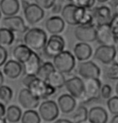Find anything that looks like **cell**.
Here are the masks:
<instances>
[{"instance_id": "14", "label": "cell", "mask_w": 118, "mask_h": 123, "mask_svg": "<svg viewBox=\"0 0 118 123\" xmlns=\"http://www.w3.org/2000/svg\"><path fill=\"white\" fill-rule=\"evenodd\" d=\"M65 88L68 93L75 99L80 100L84 96V82L79 76H72L68 79L65 83Z\"/></svg>"}, {"instance_id": "48", "label": "cell", "mask_w": 118, "mask_h": 123, "mask_svg": "<svg viewBox=\"0 0 118 123\" xmlns=\"http://www.w3.org/2000/svg\"><path fill=\"white\" fill-rule=\"evenodd\" d=\"M7 121L6 120V118H0V123H6Z\"/></svg>"}, {"instance_id": "18", "label": "cell", "mask_w": 118, "mask_h": 123, "mask_svg": "<svg viewBox=\"0 0 118 123\" xmlns=\"http://www.w3.org/2000/svg\"><path fill=\"white\" fill-rule=\"evenodd\" d=\"M65 27V22L62 17L53 15L48 18L45 22L46 30L52 35H59Z\"/></svg>"}, {"instance_id": "1", "label": "cell", "mask_w": 118, "mask_h": 123, "mask_svg": "<svg viewBox=\"0 0 118 123\" xmlns=\"http://www.w3.org/2000/svg\"><path fill=\"white\" fill-rule=\"evenodd\" d=\"M47 36L43 29L33 27L28 29L24 36V43L32 51L43 50L47 42Z\"/></svg>"}, {"instance_id": "28", "label": "cell", "mask_w": 118, "mask_h": 123, "mask_svg": "<svg viewBox=\"0 0 118 123\" xmlns=\"http://www.w3.org/2000/svg\"><path fill=\"white\" fill-rule=\"evenodd\" d=\"M56 69H55L53 63L50 61H46L41 64L38 73H36V76L41 80L47 81L51 74Z\"/></svg>"}, {"instance_id": "13", "label": "cell", "mask_w": 118, "mask_h": 123, "mask_svg": "<svg viewBox=\"0 0 118 123\" xmlns=\"http://www.w3.org/2000/svg\"><path fill=\"white\" fill-rule=\"evenodd\" d=\"M24 10L25 20L30 25H34L40 22L44 17V10L36 3H30Z\"/></svg>"}, {"instance_id": "12", "label": "cell", "mask_w": 118, "mask_h": 123, "mask_svg": "<svg viewBox=\"0 0 118 123\" xmlns=\"http://www.w3.org/2000/svg\"><path fill=\"white\" fill-rule=\"evenodd\" d=\"M2 24L3 25V27H6L13 32L25 34L28 31V27L25 24L24 18L18 15L3 18Z\"/></svg>"}, {"instance_id": "31", "label": "cell", "mask_w": 118, "mask_h": 123, "mask_svg": "<svg viewBox=\"0 0 118 123\" xmlns=\"http://www.w3.org/2000/svg\"><path fill=\"white\" fill-rule=\"evenodd\" d=\"M105 74L106 77L112 80H118V63L117 62H112L105 68Z\"/></svg>"}, {"instance_id": "36", "label": "cell", "mask_w": 118, "mask_h": 123, "mask_svg": "<svg viewBox=\"0 0 118 123\" xmlns=\"http://www.w3.org/2000/svg\"><path fill=\"white\" fill-rule=\"evenodd\" d=\"M110 26L111 28H112L113 36H114L117 43H118V15H112Z\"/></svg>"}, {"instance_id": "38", "label": "cell", "mask_w": 118, "mask_h": 123, "mask_svg": "<svg viewBox=\"0 0 118 123\" xmlns=\"http://www.w3.org/2000/svg\"><path fill=\"white\" fill-rule=\"evenodd\" d=\"M8 53L5 47L0 45V67L3 66L6 63Z\"/></svg>"}, {"instance_id": "4", "label": "cell", "mask_w": 118, "mask_h": 123, "mask_svg": "<svg viewBox=\"0 0 118 123\" xmlns=\"http://www.w3.org/2000/svg\"><path fill=\"white\" fill-rule=\"evenodd\" d=\"M102 85L100 79H88L84 82V96L80 99L81 103H89L91 101L99 100Z\"/></svg>"}, {"instance_id": "25", "label": "cell", "mask_w": 118, "mask_h": 123, "mask_svg": "<svg viewBox=\"0 0 118 123\" xmlns=\"http://www.w3.org/2000/svg\"><path fill=\"white\" fill-rule=\"evenodd\" d=\"M88 111L84 105H79L69 115L70 121L72 123H84L88 121Z\"/></svg>"}, {"instance_id": "10", "label": "cell", "mask_w": 118, "mask_h": 123, "mask_svg": "<svg viewBox=\"0 0 118 123\" xmlns=\"http://www.w3.org/2000/svg\"><path fill=\"white\" fill-rule=\"evenodd\" d=\"M96 41L100 45L115 46L117 41L113 36L110 24H102L96 27Z\"/></svg>"}, {"instance_id": "33", "label": "cell", "mask_w": 118, "mask_h": 123, "mask_svg": "<svg viewBox=\"0 0 118 123\" xmlns=\"http://www.w3.org/2000/svg\"><path fill=\"white\" fill-rule=\"evenodd\" d=\"M108 111L113 115L118 114V96L111 97L107 101Z\"/></svg>"}, {"instance_id": "23", "label": "cell", "mask_w": 118, "mask_h": 123, "mask_svg": "<svg viewBox=\"0 0 118 123\" xmlns=\"http://www.w3.org/2000/svg\"><path fill=\"white\" fill-rule=\"evenodd\" d=\"M78 6L74 3L66 4L63 7L61 11V17L65 22V24L70 25V26H77L76 20V11H77Z\"/></svg>"}, {"instance_id": "19", "label": "cell", "mask_w": 118, "mask_h": 123, "mask_svg": "<svg viewBox=\"0 0 118 123\" xmlns=\"http://www.w3.org/2000/svg\"><path fill=\"white\" fill-rule=\"evenodd\" d=\"M41 59L35 52H32L31 56L23 64L24 74L25 75H36L41 66Z\"/></svg>"}, {"instance_id": "29", "label": "cell", "mask_w": 118, "mask_h": 123, "mask_svg": "<svg viewBox=\"0 0 118 123\" xmlns=\"http://www.w3.org/2000/svg\"><path fill=\"white\" fill-rule=\"evenodd\" d=\"M15 41V34L13 31L6 27L0 28V45L1 46H10Z\"/></svg>"}, {"instance_id": "26", "label": "cell", "mask_w": 118, "mask_h": 123, "mask_svg": "<svg viewBox=\"0 0 118 123\" xmlns=\"http://www.w3.org/2000/svg\"><path fill=\"white\" fill-rule=\"evenodd\" d=\"M66 79L64 76V74L59 73V71L55 70L51 74L50 76L48 77L47 82L51 86L53 87L55 89H61L64 86H65Z\"/></svg>"}, {"instance_id": "43", "label": "cell", "mask_w": 118, "mask_h": 123, "mask_svg": "<svg viewBox=\"0 0 118 123\" xmlns=\"http://www.w3.org/2000/svg\"><path fill=\"white\" fill-rule=\"evenodd\" d=\"M113 14L112 15H118V3L113 4Z\"/></svg>"}, {"instance_id": "9", "label": "cell", "mask_w": 118, "mask_h": 123, "mask_svg": "<svg viewBox=\"0 0 118 123\" xmlns=\"http://www.w3.org/2000/svg\"><path fill=\"white\" fill-rule=\"evenodd\" d=\"M78 73L85 80L99 79L100 76V69L94 62L91 60L80 62L78 65Z\"/></svg>"}, {"instance_id": "47", "label": "cell", "mask_w": 118, "mask_h": 123, "mask_svg": "<svg viewBox=\"0 0 118 123\" xmlns=\"http://www.w3.org/2000/svg\"><path fill=\"white\" fill-rule=\"evenodd\" d=\"M115 92H116L117 96H118V82L117 83V85H116V86H115Z\"/></svg>"}, {"instance_id": "44", "label": "cell", "mask_w": 118, "mask_h": 123, "mask_svg": "<svg viewBox=\"0 0 118 123\" xmlns=\"http://www.w3.org/2000/svg\"><path fill=\"white\" fill-rule=\"evenodd\" d=\"M22 6H23V9H24L25 7H26V6H27L29 5L30 3H29L28 1H27V0H22Z\"/></svg>"}, {"instance_id": "2", "label": "cell", "mask_w": 118, "mask_h": 123, "mask_svg": "<svg viewBox=\"0 0 118 123\" xmlns=\"http://www.w3.org/2000/svg\"><path fill=\"white\" fill-rule=\"evenodd\" d=\"M53 64L55 69L63 74H68L76 65V57L69 51L64 50L53 58Z\"/></svg>"}, {"instance_id": "35", "label": "cell", "mask_w": 118, "mask_h": 123, "mask_svg": "<svg viewBox=\"0 0 118 123\" xmlns=\"http://www.w3.org/2000/svg\"><path fill=\"white\" fill-rule=\"evenodd\" d=\"M35 3L43 10H49L52 9L53 6L56 3V0H34Z\"/></svg>"}, {"instance_id": "42", "label": "cell", "mask_w": 118, "mask_h": 123, "mask_svg": "<svg viewBox=\"0 0 118 123\" xmlns=\"http://www.w3.org/2000/svg\"><path fill=\"white\" fill-rule=\"evenodd\" d=\"M54 123H72L70 120L65 119V118H59V119L55 120Z\"/></svg>"}, {"instance_id": "51", "label": "cell", "mask_w": 118, "mask_h": 123, "mask_svg": "<svg viewBox=\"0 0 118 123\" xmlns=\"http://www.w3.org/2000/svg\"><path fill=\"white\" fill-rule=\"evenodd\" d=\"M117 60H118V46L117 48Z\"/></svg>"}, {"instance_id": "17", "label": "cell", "mask_w": 118, "mask_h": 123, "mask_svg": "<svg viewBox=\"0 0 118 123\" xmlns=\"http://www.w3.org/2000/svg\"><path fill=\"white\" fill-rule=\"evenodd\" d=\"M57 105L59 110L64 114H69L72 113L76 109V99L69 93H64L57 99Z\"/></svg>"}, {"instance_id": "46", "label": "cell", "mask_w": 118, "mask_h": 123, "mask_svg": "<svg viewBox=\"0 0 118 123\" xmlns=\"http://www.w3.org/2000/svg\"><path fill=\"white\" fill-rule=\"evenodd\" d=\"M3 82H4V76H3V73L0 71V86L3 85Z\"/></svg>"}, {"instance_id": "37", "label": "cell", "mask_w": 118, "mask_h": 123, "mask_svg": "<svg viewBox=\"0 0 118 123\" xmlns=\"http://www.w3.org/2000/svg\"><path fill=\"white\" fill-rule=\"evenodd\" d=\"M112 92V89L108 84H105L102 85L100 90V96L104 99H109Z\"/></svg>"}, {"instance_id": "3", "label": "cell", "mask_w": 118, "mask_h": 123, "mask_svg": "<svg viewBox=\"0 0 118 123\" xmlns=\"http://www.w3.org/2000/svg\"><path fill=\"white\" fill-rule=\"evenodd\" d=\"M26 89H28L39 100L47 99L56 91V89L51 86L47 81L41 80L37 76Z\"/></svg>"}, {"instance_id": "32", "label": "cell", "mask_w": 118, "mask_h": 123, "mask_svg": "<svg viewBox=\"0 0 118 123\" xmlns=\"http://www.w3.org/2000/svg\"><path fill=\"white\" fill-rule=\"evenodd\" d=\"M13 97V90L7 85L0 86V101L5 105L10 103Z\"/></svg>"}, {"instance_id": "6", "label": "cell", "mask_w": 118, "mask_h": 123, "mask_svg": "<svg viewBox=\"0 0 118 123\" xmlns=\"http://www.w3.org/2000/svg\"><path fill=\"white\" fill-rule=\"evenodd\" d=\"M38 113L41 119L46 122L55 121L59 114V109L57 103L52 100H46L39 105Z\"/></svg>"}, {"instance_id": "11", "label": "cell", "mask_w": 118, "mask_h": 123, "mask_svg": "<svg viewBox=\"0 0 118 123\" xmlns=\"http://www.w3.org/2000/svg\"><path fill=\"white\" fill-rule=\"evenodd\" d=\"M76 39L82 43H91L96 40V26L78 25L74 30Z\"/></svg>"}, {"instance_id": "45", "label": "cell", "mask_w": 118, "mask_h": 123, "mask_svg": "<svg viewBox=\"0 0 118 123\" xmlns=\"http://www.w3.org/2000/svg\"><path fill=\"white\" fill-rule=\"evenodd\" d=\"M110 123H118V114L113 116L112 118L111 119Z\"/></svg>"}, {"instance_id": "52", "label": "cell", "mask_w": 118, "mask_h": 123, "mask_svg": "<svg viewBox=\"0 0 118 123\" xmlns=\"http://www.w3.org/2000/svg\"><path fill=\"white\" fill-rule=\"evenodd\" d=\"M65 1H68V2H71V3H73L74 0H65Z\"/></svg>"}, {"instance_id": "15", "label": "cell", "mask_w": 118, "mask_h": 123, "mask_svg": "<svg viewBox=\"0 0 118 123\" xmlns=\"http://www.w3.org/2000/svg\"><path fill=\"white\" fill-rule=\"evenodd\" d=\"M91 12L94 18V24L96 27L99 25L110 24L112 18L111 9L105 5L95 6L91 10Z\"/></svg>"}, {"instance_id": "7", "label": "cell", "mask_w": 118, "mask_h": 123, "mask_svg": "<svg viewBox=\"0 0 118 123\" xmlns=\"http://www.w3.org/2000/svg\"><path fill=\"white\" fill-rule=\"evenodd\" d=\"M117 56V48L115 46L100 45L94 52V58L104 64H109L114 62Z\"/></svg>"}, {"instance_id": "27", "label": "cell", "mask_w": 118, "mask_h": 123, "mask_svg": "<svg viewBox=\"0 0 118 123\" xmlns=\"http://www.w3.org/2000/svg\"><path fill=\"white\" fill-rule=\"evenodd\" d=\"M22 115L23 113L21 109L15 105H11L6 108L5 118L10 123H17L21 121Z\"/></svg>"}, {"instance_id": "49", "label": "cell", "mask_w": 118, "mask_h": 123, "mask_svg": "<svg viewBox=\"0 0 118 123\" xmlns=\"http://www.w3.org/2000/svg\"><path fill=\"white\" fill-rule=\"evenodd\" d=\"M96 1L100 3H106V2H108V0H96Z\"/></svg>"}, {"instance_id": "50", "label": "cell", "mask_w": 118, "mask_h": 123, "mask_svg": "<svg viewBox=\"0 0 118 123\" xmlns=\"http://www.w3.org/2000/svg\"><path fill=\"white\" fill-rule=\"evenodd\" d=\"M112 4H114L116 3H118V0H112Z\"/></svg>"}, {"instance_id": "16", "label": "cell", "mask_w": 118, "mask_h": 123, "mask_svg": "<svg viewBox=\"0 0 118 123\" xmlns=\"http://www.w3.org/2000/svg\"><path fill=\"white\" fill-rule=\"evenodd\" d=\"M3 75L9 79L15 80L19 77L22 73H24L23 64L18 63L15 60H7L6 63L3 65Z\"/></svg>"}, {"instance_id": "8", "label": "cell", "mask_w": 118, "mask_h": 123, "mask_svg": "<svg viewBox=\"0 0 118 123\" xmlns=\"http://www.w3.org/2000/svg\"><path fill=\"white\" fill-rule=\"evenodd\" d=\"M39 100L28 89H22L18 92V102L26 110H35L39 106Z\"/></svg>"}, {"instance_id": "41", "label": "cell", "mask_w": 118, "mask_h": 123, "mask_svg": "<svg viewBox=\"0 0 118 123\" xmlns=\"http://www.w3.org/2000/svg\"><path fill=\"white\" fill-rule=\"evenodd\" d=\"M6 108L5 106V104L0 101V118H4L6 116Z\"/></svg>"}, {"instance_id": "30", "label": "cell", "mask_w": 118, "mask_h": 123, "mask_svg": "<svg viewBox=\"0 0 118 123\" xmlns=\"http://www.w3.org/2000/svg\"><path fill=\"white\" fill-rule=\"evenodd\" d=\"M41 117L39 113L35 110H26L23 113L21 123H40Z\"/></svg>"}, {"instance_id": "39", "label": "cell", "mask_w": 118, "mask_h": 123, "mask_svg": "<svg viewBox=\"0 0 118 123\" xmlns=\"http://www.w3.org/2000/svg\"><path fill=\"white\" fill-rule=\"evenodd\" d=\"M35 77L36 75H25V76L22 80V85L25 88H27Z\"/></svg>"}, {"instance_id": "5", "label": "cell", "mask_w": 118, "mask_h": 123, "mask_svg": "<svg viewBox=\"0 0 118 123\" xmlns=\"http://www.w3.org/2000/svg\"><path fill=\"white\" fill-rule=\"evenodd\" d=\"M65 40L59 35H52L43 48V53L47 58L53 59L64 51Z\"/></svg>"}, {"instance_id": "21", "label": "cell", "mask_w": 118, "mask_h": 123, "mask_svg": "<svg viewBox=\"0 0 118 123\" xmlns=\"http://www.w3.org/2000/svg\"><path fill=\"white\" fill-rule=\"evenodd\" d=\"M19 9L18 0H0V11L5 17L16 15Z\"/></svg>"}, {"instance_id": "34", "label": "cell", "mask_w": 118, "mask_h": 123, "mask_svg": "<svg viewBox=\"0 0 118 123\" xmlns=\"http://www.w3.org/2000/svg\"><path fill=\"white\" fill-rule=\"evenodd\" d=\"M96 0H74L73 3L79 7L90 10L94 6Z\"/></svg>"}, {"instance_id": "40", "label": "cell", "mask_w": 118, "mask_h": 123, "mask_svg": "<svg viewBox=\"0 0 118 123\" xmlns=\"http://www.w3.org/2000/svg\"><path fill=\"white\" fill-rule=\"evenodd\" d=\"M62 10H63V7H62L61 4L58 3H55V5L52 7V9H51L52 13V14H55V15H56V14H59V13H61Z\"/></svg>"}, {"instance_id": "53", "label": "cell", "mask_w": 118, "mask_h": 123, "mask_svg": "<svg viewBox=\"0 0 118 123\" xmlns=\"http://www.w3.org/2000/svg\"><path fill=\"white\" fill-rule=\"evenodd\" d=\"M1 18H2V12H1V11H0V19H1Z\"/></svg>"}, {"instance_id": "20", "label": "cell", "mask_w": 118, "mask_h": 123, "mask_svg": "<svg viewBox=\"0 0 118 123\" xmlns=\"http://www.w3.org/2000/svg\"><path fill=\"white\" fill-rule=\"evenodd\" d=\"M73 55L79 61H87L92 55V48L88 43L79 42L74 46Z\"/></svg>"}, {"instance_id": "24", "label": "cell", "mask_w": 118, "mask_h": 123, "mask_svg": "<svg viewBox=\"0 0 118 123\" xmlns=\"http://www.w3.org/2000/svg\"><path fill=\"white\" fill-rule=\"evenodd\" d=\"M32 52L33 51L27 45H25L24 43H21V44H18L14 48L12 51V55L16 61L24 64L31 56Z\"/></svg>"}, {"instance_id": "22", "label": "cell", "mask_w": 118, "mask_h": 123, "mask_svg": "<svg viewBox=\"0 0 118 123\" xmlns=\"http://www.w3.org/2000/svg\"><path fill=\"white\" fill-rule=\"evenodd\" d=\"M108 119L107 111L101 106H94L88 110V121L89 123H107Z\"/></svg>"}]
</instances>
